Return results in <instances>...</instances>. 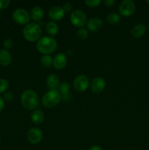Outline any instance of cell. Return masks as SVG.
I'll return each mask as SVG.
<instances>
[{"label": "cell", "mask_w": 149, "mask_h": 150, "mask_svg": "<svg viewBox=\"0 0 149 150\" xmlns=\"http://www.w3.org/2000/svg\"><path fill=\"white\" fill-rule=\"evenodd\" d=\"M37 49L43 55H49L54 52L57 48V42L52 37H44L37 42Z\"/></svg>", "instance_id": "cell-1"}, {"label": "cell", "mask_w": 149, "mask_h": 150, "mask_svg": "<svg viewBox=\"0 0 149 150\" xmlns=\"http://www.w3.org/2000/svg\"><path fill=\"white\" fill-rule=\"evenodd\" d=\"M20 103L26 109L34 110L39 105V97L34 91L28 89L22 93L20 96Z\"/></svg>", "instance_id": "cell-2"}, {"label": "cell", "mask_w": 149, "mask_h": 150, "mask_svg": "<svg viewBox=\"0 0 149 150\" xmlns=\"http://www.w3.org/2000/svg\"><path fill=\"white\" fill-rule=\"evenodd\" d=\"M23 35L26 40L29 42H35L39 40V38L42 35V29L37 23H28L23 28Z\"/></svg>", "instance_id": "cell-3"}, {"label": "cell", "mask_w": 149, "mask_h": 150, "mask_svg": "<svg viewBox=\"0 0 149 150\" xmlns=\"http://www.w3.org/2000/svg\"><path fill=\"white\" fill-rule=\"evenodd\" d=\"M61 98L62 96L58 90H49L42 97V103L46 108H53L61 102Z\"/></svg>", "instance_id": "cell-4"}, {"label": "cell", "mask_w": 149, "mask_h": 150, "mask_svg": "<svg viewBox=\"0 0 149 150\" xmlns=\"http://www.w3.org/2000/svg\"><path fill=\"white\" fill-rule=\"evenodd\" d=\"M70 21L73 26L76 27H82L87 21V17L83 11L80 10H76L70 15Z\"/></svg>", "instance_id": "cell-5"}, {"label": "cell", "mask_w": 149, "mask_h": 150, "mask_svg": "<svg viewBox=\"0 0 149 150\" xmlns=\"http://www.w3.org/2000/svg\"><path fill=\"white\" fill-rule=\"evenodd\" d=\"M135 9V3L131 0H124L120 3L119 7H118L120 14L126 17L134 14Z\"/></svg>", "instance_id": "cell-6"}, {"label": "cell", "mask_w": 149, "mask_h": 150, "mask_svg": "<svg viewBox=\"0 0 149 150\" xmlns=\"http://www.w3.org/2000/svg\"><path fill=\"white\" fill-rule=\"evenodd\" d=\"M30 15L24 9L19 8L15 10L13 13V18L19 24H26L30 21Z\"/></svg>", "instance_id": "cell-7"}, {"label": "cell", "mask_w": 149, "mask_h": 150, "mask_svg": "<svg viewBox=\"0 0 149 150\" xmlns=\"http://www.w3.org/2000/svg\"><path fill=\"white\" fill-rule=\"evenodd\" d=\"M73 86L77 92H83L88 89L89 86V80L85 75H79L74 79Z\"/></svg>", "instance_id": "cell-8"}, {"label": "cell", "mask_w": 149, "mask_h": 150, "mask_svg": "<svg viewBox=\"0 0 149 150\" xmlns=\"http://www.w3.org/2000/svg\"><path fill=\"white\" fill-rule=\"evenodd\" d=\"M27 139L32 144H37L42 139V132L37 127H33L27 133Z\"/></svg>", "instance_id": "cell-9"}, {"label": "cell", "mask_w": 149, "mask_h": 150, "mask_svg": "<svg viewBox=\"0 0 149 150\" xmlns=\"http://www.w3.org/2000/svg\"><path fill=\"white\" fill-rule=\"evenodd\" d=\"M106 83L105 79L101 77H96L91 82V90L94 94H99L105 89Z\"/></svg>", "instance_id": "cell-10"}, {"label": "cell", "mask_w": 149, "mask_h": 150, "mask_svg": "<svg viewBox=\"0 0 149 150\" xmlns=\"http://www.w3.org/2000/svg\"><path fill=\"white\" fill-rule=\"evenodd\" d=\"M64 10L61 7L58 6H54L51 7L48 11V16L53 21H61L64 18Z\"/></svg>", "instance_id": "cell-11"}, {"label": "cell", "mask_w": 149, "mask_h": 150, "mask_svg": "<svg viewBox=\"0 0 149 150\" xmlns=\"http://www.w3.org/2000/svg\"><path fill=\"white\" fill-rule=\"evenodd\" d=\"M67 58L64 54H58L53 59V65L57 70H62L66 67Z\"/></svg>", "instance_id": "cell-12"}, {"label": "cell", "mask_w": 149, "mask_h": 150, "mask_svg": "<svg viewBox=\"0 0 149 150\" xmlns=\"http://www.w3.org/2000/svg\"><path fill=\"white\" fill-rule=\"evenodd\" d=\"M86 24H87L88 29L92 32H99L103 26V23L99 18H93L90 19Z\"/></svg>", "instance_id": "cell-13"}, {"label": "cell", "mask_w": 149, "mask_h": 150, "mask_svg": "<svg viewBox=\"0 0 149 150\" xmlns=\"http://www.w3.org/2000/svg\"><path fill=\"white\" fill-rule=\"evenodd\" d=\"M60 79L56 74H50L47 78V85L50 90L57 89L59 86Z\"/></svg>", "instance_id": "cell-14"}, {"label": "cell", "mask_w": 149, "mask_h": 150, "mask_svg": "<svg viewBox=\"0 0 149 150\" xmlns=\"http://www.w3.org/2000/svg\"><path fill=\"white\" fill-rule=\"evenodd\" d=\"M146 32V26L144 24L139 23L135 25L131 31V36L134 38H140L143 37Z\"/></svg>", "instance_id": "cell-15"}, {"label": "cell", "mask_w": 149, "mask_h": 150, "mask_svg": "<svg viewBox=\"0 0 149 150\" xmlns=\"http://www.w3.org/2000/svg\"><path fill=\"white\" fill-rule=\"evenodd\" d=\"M12 62V57L9 51L6 49L0 50V64L8 66Z\"/></svg>", "instance_id": "cell-16"}, {"label": "cell", "mask_w": 149, "mask_h": 150, "mask_svg": "<svg viewBox=\"0 0 149 150\" xmlns=\"http://www.w3.org/2000/svg\"><path fill=\"white\" fill-rule=\"evenodd\" d=\"M31 18L34 21H39L43 18L44 16V10L39 6H36L33 7L31 11Z\"/></svg>", "instance_id": "cell-17"}, {"label": "cell", "mask_w": 149, "mask_h": 150, "mask_svg": "<svg viewBox=\"0 0 149 150\" xmlns=\"http://www.w3.org/2000/svg\"><path fill=\"white\" fill-rule=\"evenodd\" d=\"M44 117L45 116L41 110H35L31 115V120H32V122L34 124L39 125L44 121Z\"/></svg>", "instance_id": "cell-18"}, {"label": "cell", "mask_w": 149, "mask_h": 150, "mask_svg": "<svg viewBox=\"0 0 149 150\" xmlns=\"http://www.w3.org/2000/svg\"><path fill=\"white\" fill-rule=\"evenodd\" d=\"M46 32L51 36H55L58 32V26L55 21H49L46 24Z\"/></svg>", "instance_id": "cell-19"}, {"label": "cell", "mask_w": 149, "mask_h": 150, "mask_svg": "<svg viewBox=\"0 0 149 150\" xmlns=\"http://www.w3.org/2000/svg\"><path fill=\"white\" fill-rule=\"evenodd\" d=\"M106 21L111 25L118 24L121 21V16L117 13H110L107 16Z\"/></svg>", "instance_id": "cell-20"}, {"label": "cell", "mask_w": 149, "mask_h": 150, "mask_svg": "<svg viewBox=\"0 0 149 150\" xmlns=\"http://www.w3.org/2000/svg\"><path fill=\"white\" fill-rule=\"evenodd\" d=\"M58 89H59V92L61 93V96H62V98H64V97L67 96L68 95L69 92L70 90V86L67 82H63V83L59 84Z\"/></svg>", "instance_id": "cell-21"}, {"label": "cell", "mask_w": 149, "mask_h": 150, "mask_svg": "<svg viewBox=\"0 0 149 150\" xmlns=\"http://www.w3.org/2000/svg\"><path fill=\"white\" fill-rule=\"evenodd\" d=\"M41 62L44 67H49L53 64V58L50 55H43L41 57Z\"/></svg>", "instance_id": "cell-22"}, {"label": "cell", "mask_w": 149, "mask_h": 150, "mask_svg": "<svg viewBox=\"0 0 149 150\" xmlns=\"http://www.w3.org/2000/svg\"><path fill=\"white\" fill-rule=\"evenodd\" d=\"M77 37L80 40H85L89 37V32L84 28H80L77 30Z\"/></svg>", "instance_id": "cell-23"}, {"label": "cell", "mask_w": 149, "mask_h": 150, "mask_svg": "<svg viewBox=\"0 0 149 150\" xmlns=\"http://www.w3.org/2000/svg\"><path fill=\"white\" fill-rule=\"evenodd\" d=\"M9 83L6 79H0V93H3L7 89Z\"/></svg>", "instance_id": "cell-24"}, {"label": "cell", "mask_w": 149, "mask_h": 150, "mask_svg": "<svg viewBox=\"0 0 149 150\" xmlns=\"http://www.w3.org/2000/svg\"><path fill=\"white\" fill-rule=\"evenodd\" d=\"M101 3H102L101 0H87V1H85V4L89 7H98Z\"/></svg>", "instance_id": "cell-25"}, {"label": "cell", "mask_w": 149, "mask_h": 150, "mask_svg": "<svg viewBox=\"0 0 149 150\" xmlns=\"http://www.w3.org/2000/svg\"><path fill=\"white\" fill-rule=\"evenodd\" d=\"M3 45H4V47L6 48V50L11 49V48L13 47V45H14V42H13V40L12 39L8 38V39L4 40Z\"/></svg>", "instance_id": "cell-26"}, {"label": "cell", "mask_w": 149, "mask_h": 150, "mask_svg": "<svg viewBox=\"0 0 149 150\" xmlns=\"http://www.w3.org/2000/svg\"><path fill=\"white\" fill-rule=\"evenodd\" d=\"M10 4V0H0V10L6 9Z\"/></svg>", "instance_id": "cell-27"}, {"label": "cell", "mask_w": 149, "mask_h": 150, "mask_svg": "<svg viewBox=\"0 0 149 150\" xmlns=\"http://www.w3.org/2000/svg\"><path fill=\"white\" fill-rule=\"evenodd\" d=\"M63 10H64V13H69L72 11V5L70 3H65L62 7Z\"/></svg>", "instance_id": "cell-28"}, {"label": "cell", "mask_w": 149, "mask_h": 150, "mask_svg": "<svg viewBox=\"0 0 149 150\" xmlns=\"http://www.w3.org/2000/svg\"><path fill=\"white\" fill-rule=\"evenodd\" d=\"M13 98H14V95H13V94L12 93V92H9L4 94V98H3V99L7 101V102H10V101L13 100Z\"/></svg>", "instance_id": "cell-29"}, {"label": "cell", "mask_w": 149, "mask_h": 150, "mask_svg": "<svg viewBox=\"0 0 149 150\" xmlns=\"http://www.w3.org/2000/svg\"><path fill=\"white\" fill-rule=\"evenodd\" d=\"M104 3H105L107 7H112L115 3V1L114 0H105Z\"/></svg>", "instance_id": "cell-30"}, {"label": "cell", "mask_w": 149, "mask_h": 150, "mask_svg": "<svg viewBox=\"0 0 149 150\" xmlns=\"http://www.w3.org/2000/svg\"><path fill=\"white\" fill-rule=\"evenodd\" d=\"M4 108V100L2 97L0 96V112L2 111V110Z\"/></svg>", "instance_id": "cell-31"}, {"label": "cell", "mask_w": 149, "mask_h": 150, "mask_svg": "<svg viewBox=\"0 0 149 150\" xmlns=\"http://www.w3.org/2000/svg\"><path fill=\"white\" fill-rule=\"evenodd\" d=\"M89 150H102V149L99 146H93L89 149Z\"/></svg>", "instance_id": "cell-32"}, {"label": "cell", "mask_w": 149, "mask_h": 150, "mask_svg": "<svg viewBox=\"0 0 149 150\" xmlns=\"http://www.w3.org/2000/svg\"><path fill=\"white\" fill-rule=\"evenodd\" d=\"M146 2L148 3V4H149V0H146Z\"/></svg>", "instance_id": "cell-33"}, {"label": "cell", "mask_w": 149, "mask_h": 150, "mask_svg": "<svg viewBox=\"0 0 149 150\" xmlns=\"http://www.w3.org/2000/svg\"><path fill=\"white\" fill-rule=\"evenodd\" d=\"M1 13H0V18H1Z\"/></svg>", "instance_id": "cell-34"}, {"label": "cell", "mask_w": 149, "mask_h": 150, "mask_svg": "<svg viewBox=\"0 0 149 150\" xmlns=\"http://www.w3.org/2000/svg\"><path fill=\"white\" fill-rule=\"evenodd\" d=\"M0 141H1V136H0Z\"/></svg>", "instance_id": "cell-35"}]
</instances>
